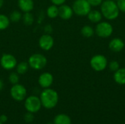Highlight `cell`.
Listing matches in <instances>:
<instances>
[{
    "mask_svg": "<svg viewBox=\"0 0 125 124\" xmlns=\"http://www.w3.org/2000/svg\"><path fill=\"white\" fill-rule=\"evenodd\" d=\"M4 3V0H0V9L3 7Z\"/></svg>",
    "mask_w": 125,
    "mask_h": 124,
    "instance_id": "1f68e13d",
    "label": "cell"
},
{
    "mask_svg": "<svg viewBox=\"0 0 125 124\" xmlns=\"http://www.w3.org/2000/svg\"><path fill=\"white\" fill-rule=\"evenodd\" d=\"M19 75H18L16 72H11L9 75V77H8L9 82L12 85H15V84H17V83H19V80H20Z\"/></svg>",
    "mask_w": 125,
    "mask_h": 124,
    "instance_id": "cb8c5ba5",
    "label": "cell"
},
{
    "mask_svg": "<svg viewBox=\"0 0 125 124\" xmlns=\"http://www.w3.org/2000/svg\"><path fill=\"white\" fill-rule=\"evenodd\" d=\"M27 62L30 68L34 70H41L46 67L48 59L43 54L37 53L31 55Z\"/></svg>",
    "mask_w": 125,
    "mask_h": 124,
    "instance_id": "3957f363",
    "label": "cell"
},
{
    "mask_svg": "<svg viewBox=\"0 0 125 124\" xmlns=\"http://www.w3.org/2000/svg\"><path fill=\"white\" fill-rule=\"evenodd\" d=\"M24 107L27 112H30L32 113H37L42 107V103L40 97L31 95L25 99Z\"/></svg>",
    "mask_w": 125,
    "mask_h": 124,
    "instance_id": "5b68a950",
    "label": "cell"
},
{
    "mask_svg": "<svg viewBox=\"0 0 125 124\" xmlns=\"http://www.w3.org/2000/svg\"><path fill=\"white\" fill-rule=\"evenodd\" d=\"M0 124H2V123H1V122H0Z\"/></svg>",
    "mask_w": 125,
    "mask_h": 124,
    "instance_id": "836d02e7",
    "label": "cell"
},
{
    "mask_svg": "<svg viewBox=\"0 0 125 124\" xmlns=\"http://www.w3.org/2000/svg\"><path fill=\"white\" fill-rule=\"evenodd\" d=\"M125 44L124 41L120 38H114L112 39L108 45L110 50L113 52L118 53L122 51L125 48Z\"/></svg>",
    "mask_w": 125,
    "mask_h": 124,
    "instance_id": "5bb4252c",
    "label": "cell"
},
{
    "mask_svg": "<svg viewBox=\"0 0 125 124\" xmlns=\"http://www.w3.org/2000/svg\"><path fill=\"white\" fill-rule=\"evenodd\" d=\"M40 99L42 107L46 109H52L59 102V94L55 90L51 88H44L40 94Z\"/></svg>",
    "mask_w": 125,
    "mask_h": 124,
    "instance_id": "6da1fadb",
    "label": "cell"
},
{
    "mask_svg": "<svg viewBox=\"0 0 125 124\" xmlns=\"http://www.w3.org/2000/svg\"><path fill=\"white\" fill-rule=\"evenodd\" d=\"M92 6L87 0H75L72 8L73 12L79 16H86L92 10Z\"/></svg>",
    "mask_w": 125,
    "mask_h": 124,
    "instance_id": "277c9868",
    "label": "cell"
},
{
    "mask_svg": "<svg viewBox=\"0 0 125 124\" xmlns=\"http://www.w3.org/2000/svg\"><path fill=\"white\" fill-rule=\"evenodd\" d=\"M24 121L26 122V123H31L34 119V113H30V112H27L25 115H24Z\"/></svg>",
    "mask_w": 125,
    "mask_h": 124,
    "instance_id": "484cf974",
    "label": "cell"
},
{
    "mask_svg": "<svg viewBox=\"0 0 125 124\" xmlns=\"http://www.w3.org/2000/svg\"><path fill=\"white\" fill-rule=\"evenodd\" d=\"M96 34L101 38H108L113 34V26L106 21L99 22L94 29Z\"/></svg>",
    "mask_w": 125,
    "mask_h": 124,
    "instance_id": "8992f818",
    "label": "cell"
},
{
    "mask_svg": "<svg viewBox=\"0 0 125 124\" xmlns=\"http://www.w3.org/2000/svg\"><path fill=\"white\" fill-rule=\"evenodd\" d=\"M81 33L83 37H84L86 38H90V37H93V35L95 33V31L91 26L86 25L82 27V29L81 30Z\"/></svg>",
    "mask_w": 125,
    "mask_h": 124,
    "instance_id": "ffe728a7",
    "label": "cell"
},
{
    "mask_svg": "<svg viewBox=\"0 0 125 124\" xmlns=\"http://www.w3.org/2000/svg\"><path fill=\"white\" fill-rule=\"evenodd\" d=\"M114 79L119 85H125V67L119 68L114 72Z\"/></svg>",
    "mask_w": 125,
    "mask_h": 124,
    "instance_id": "9a60e30c",
    "label": "cell"
},
{
    "mask_svg": "<svg viewBox=\"0 0 125 124\" xmlns=\"http://www.w3.org/2000/svg\"><path fill=\"white\" fill-rule=\"evenodd\" d=\"M53 83V76L51 73L45 72L42 73L38 77V84L42 88H50Z\"/></svg>",
    "mask_w": 125,
    "mask_h": 124,
    "instance_id": "8fae6325",
    "label": "cell"
},
{
    "mask_svg": "<svg viewBox=\"0 0 125 124\" xmlns=\"http://www.w3.org/2000/svg\"><path fill=\"white\" fill-rule=\"evenodd\" d=\"M108 60L106 57L101 54L94 56L90 60L91 67L96 72H102L108 67Z\"/></svg>",
    "mask_w": 125,
    "mask_h": 124,
    "instance_id": "52a82bcc",
    "label": "cell"
},
{
    "mask_svg": "<svg viewBox=\"0 0 125 124\" xmlns=\"http://www.w3.org/2000/svg\"><path fill=\"white\" fill-rule=\"evenodd\" d=\"M117 6L121 12H125V0H117Z\"/></svg>",
    "mask_w": 125,
    "mask_h": 124,
    "instance_id": "4316f807",
    "label": "cell"
},
{
    "mask_svg": "<svg viewBox=\"0 0 125 124\" xmlns=\"http://www.w3.org/2000/svg\"><path fill=\"white\" fill-rule=\"evenodd\" d=\"M22 16H23V14L21 13V11L20 10H13L10 16H9V18L10 20V22H13V23H17V22H19L21 19H22Z\"/></svg>",
    "mask_w": 125,
    "mask_h": 124,
    "instance_id": "603a6c76",
    "label": "cell"
},
{
    "mask_svg": "<svg viewBox=\"0 0 125 124\" xmlns=\"http://www.w3.org/2000/svg\"><path fill=\"white\" fill-rule=\"evenodd\" d=\"M21 20H23V23L26 26H31L34 21V18L33 15L31 13V12H23Z\"/></svg>",
    "mask_w": 125,
    "mask_h": 124,
    "instance_id": "7402d4cb",
    "label": "cell"
},
{
    "mask_svg": "<svg viewBox=\"0 0 125 124\" xmlns=\"http://www.w3.org/2000/svg\"><path fill=\"white\" fill-rule=\"evenodd\" d=\"M87 17H88L89 20H90L91 22L98 23L99 22L101 21L103 18V15L100 11L94 10H91L89 12V14L87 15Z\"/></svg>",
    "mask_w": 125,
    "mask_h": 124,
    "instance_id": "2e32d148",
    "label": "cell"
},
{
    "mask_svg": "<svg viewBox=\"0 0 125 124\" xmlns=\"http://www.w3.org/2000/svg\"><path fill=\"white\" fill-rule=\"evenodd\" d=\"M46 14L51 19L56 18L59 16V7L54 4L50 5L46 10Z\"/></svg>",
    "mask_w": 125,
    "mask_h": 124,
    "instance_id": "ac0fdd59",
    "label": "cell"
},
{
    "mask_svg": "<svg viewBox=\"0 0 125 124\" xmlns=\"http://www.w3.org/2000/svg\"><path fill=\"white\" fill-rule=\"evenodd\" d=\"M3 88H4V83H3L2 80L0 78V91L3 89Z\"/></svg>",
    "mask_w": 125,
    "mask_h": 124,
    "instance_id": "4dcf8cb0",
    "label": "cell"
},
{
    "mask_svg": "<svg viewBox=\"0 0 125 124\" xmlns=\"http://www.w3.org/2000/svg\"><path fill=\"white\" fill-rule=\"evenodd\" d=\"M18 61L16 58L10 53H3L0 58V65L5 70L15 69Z\"/></svg>",
    "mask_w": 125,
    "mask_h": 124,
    "instance_id": "9c48e42d",
    "label": "cell"
},
{
    "mask_svg": "<svg viewBox=\"0 0 125 124\" xmlns=\"http://www.w3.org/2000/svg\"><path fill=\"white\" fill-rule=\"evenodd\" d=\"M73 10L72 7L67 4H62L59 6V17L62 20H70L73 15Z\"/></svg>",
    "mask_w": 125,
    "mask_h": 124,
    "instance_id": "7c38bea8",
    "label": "cell"
},
{
    "mask_svg": "<svg viewBox=\"0 0 125 124\" xmlns=\"http://www.w3.org/2000/svg\"><path fill=\"white\" fill-rule=\"evenodd\" d=\"M18 7L22 12H31L34 7V0H18Z\"/></svg>",
    "mask_w": 125,
    "mask_h": 124,
    "instance_id": "4fadbf2b",
    "label": "cell"
},
{
    "mask_svg": "<svg viewBox=\"0 0 125 124\" xmlns=\"http://www.w3.org/2000/svg\"><path fill=\"white\" fill-rule=\"evenodd\" d=\"M51 2L52 3V4L56 5V6H60L62 4H64L67 0H50Z\"/></svg>",
    "mask_w": 125,
    "mask_h": 124,
    "instance_id": "f1b7e54d",
    "label": "cell"
},
{
    "mask_svg": "<svg viewBox=\"0 0 125 124\" xmlns=\"http://www.w3.org/2000/svg\"><path fill=\"white\" fill-rule=\"evenodd\" d=\"M29 69V65L27 61H21L20 63H18V64L15 67L16 72L18 75H24L26 74Z\"/></svg>",
    "mask_w": 125,
    "mask_h": 124,
    "instance_id": "d6986e66",
    "label": "cell"
},
{
    "mask_svg": "<svg viewBox=\"0 0 125 124\" xmlns=\"http://www.w3.org/2000/svg\"><path fill=\"white\" fill-rule=\"evenodd\" d=\"M7 121V117L5 115H0V122H1L2 124H4Z\"/></svg>",
    "mask_w": 125,
    "mask_h": 124,
    "instance_id": "f546056e",
    "label": "cell"
},
{
    "mask_svg": "<svg viewBox=\"0 0 125 124\" xmlns=\"http://www.w3.org/2000/svg\"><path fill=\"white\" fill-rule=\"evenodd\" d=\"M47 124H53V123H51V122H49V123H48Z\"/></svg>",
    "mask_w": 125,
    "mask_h": 124,
    "instance_id": "d6a6232c",
    "label": "cell"
},
{
    "mask_svg": "<svg viewBox=\"0 0 125 124\" xmlns=\"http://www.w3.org/2000/svg\"><path fill=\"white\" fill-rule=\"evenodd\" d=\"M10 20L8 16L4 14H0V31L6 30L10 24Z\"/></svg>",
    "mask_w": 125,
    "mask_h": 124,
    "instance_id": "44dd1931",
    "label": "cell"
},
{
    "mask_svg": "<svg viewBox=\"0 0 125 124\" xmlns=\"http://www.w3.org/2000/svg\"><path fill=\"white\" fill-rule=\"evenodd\" d=\"M100 12L103 17L108 20H113L119 17L120 10L116 2L113 0H105L100 5Z\"/></svg>",
    "mask_w": 125,
    "mask_h": 124,
    "instance_id": "7a4b0ae2",
    "label": "cell"
},
{
    "mask_svg": "<svg viewBox=\"0 0 125 124\" xmlns=\"http://www.w3.org/2000/svg\"><path fill=\"white\" fill-rule=\"evenodd\" d=\"M87 1L92 7H97L101 5V4L103 1V0H87Z\"/></svg>",
    "mask_w": 125,
    "mask_h": 124,
    "instance_id": "83f0119b",
    "label": "cell"
},
{
    "mask_svg": "<svg viewBox=\"0 0 125 124\" xmlns=\"http://www.w3.org/2000/svg\"><path fill=\"white\" fill-rule=\"evenodd\" d=\"M108 65V67H109L110 70L114 72H115L116 71H117L120 68L119 63L117 61H115V60H113V61H110Z\"/></svg>",
    "mask_w": 125,
    "mask_h": 124,
    "instance_id": "d4e9b609",
    "label": "cell"
},
{
    "mask_svg": "<svg viewBox=\"0 0 125 124\" xmlns=\"http://www.w3.org/2000/svg\"><path fill=\"white\" fill-rule=\"evenodd\" d=\"M53 124H71V118L66 114H58L53 119Z\"/></svg>",
    "mask_w": 125,
    "mask_h": 124,
    "instance_id": "e0dca14e",
    "label": "cell"
},
{
    "mask_svg": "<svg viewBox=\"0 0 125 124\" xmlns=\"http://www.w3.org/2000/svg\"><path fill=\"white\" fill-rule=\"evenodd\" d=\"M38 45L42 50L48 51L51 50L54 45V39L50 34H45L40 37Z\"/></svg>",
    "mask_w": 125,
    "mask_h": 124,
    "instance_id": "30bf717a",
    "label": "cell"
},
{
    "mask_svg": "<svg viewBox=\"0 0 125 124\" xmlns=\"http://www.w3.org/2000/svg\"><path fill=\"white\" fill-rule=\"evenodd\" d=\"M10 94L11 97L17 101V102H22L25 100L27 95V91L25 86L20 83H17L15 85H12V86L10 88Z\"/></svg>",
    "mask_w": 125,
    "mask_h": 124,
    "instance_id": "ba28073f",
    "label": "cell"
}]
</instances>
